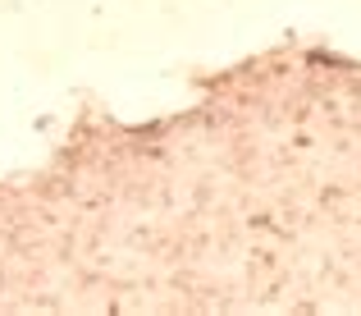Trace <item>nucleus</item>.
<instances>
[]
</instances>
